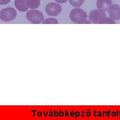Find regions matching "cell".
Returning a JSON list of instances; mask_svg holds the SVG:
<instances>
[{
    "instance_id": "5",
    "label": "cell",
    "mask_w": 120,
    "mask_h": 120,
    "mask_svg": "<svg viewBox=\"0 0 120 120\" xmlns=\"http://www.w3.org/2000/svg\"><path fill=\"white\" fill-rule=\"evenodd\" d=\"M104 17H105V11L104 10L100 9H94L89 14V20L93 23H99Z\"/></svg>"
},
{
    "instance_id": "14",
    "label": "cell",
    "mask_w": 120,
    "mask_h": 120,
    "mask_svg": "<svg viewBox=\"0 0 120 120\" xmlns=\"http://www.w3.org/2000/svg\"><path fill=\"white\" fill-rule=\"evenodd\" d=\"M55 1H56L57 3H58V4H65V3H66L68 0H55Z\"/></svg>"
},
{
    "instance_id": "8",
    "label": "cell",
    "mask_w": 120,
    "mask_h": 120,
    "mask_svg": "<svg viewBox=\"0 0 120 120\" xmlns=\"http://www.w3.org/2000/svg\"><path fill=\"white\" fill-rule=\"evenodd\" d=\"M14 4L16 9L19 11H26L29 9L26 3V0H15Z\"/></svg>"
},
{
    "instance_id": "4",
    "label": "cell",
    "mask_w": 120,
    "mask_h": 120,
    "mask_svg": "<svg viewBox=\"0 0 120 120\" xmlns=\"http://www.w3.org/2000/svg\"><path fill=\"white\" fill-rule=\"evenodd\" d=\"M61 10L62 8L61 5L54 2L49 3L45 7V12L49 16H57L60 15Z\"/></svg>"
},
{
    "instance_id": "12",
    "label": "cell",
    "mask_w": 120,
    "mask_h": 120,
    "mask_svg": "<svg viewBox=\"0 0 120 120\" xmlns=\"http://www.w3.org/2000/svg\"><path fill=\"white\" fill-rule=\"evenodd\" d=\"M115 22L113 20L112 17L109 18V17H104L103 18H102L99 23H114Z\"/></svg>"
},
{
    "instance_id": "7",
    "label": "cell",
    "mask_w": 120,
    "mask_h": 120,
    "mask_svg": "<svg viewBox=\"0 0 120 120\" xmlns=\"http://www.w3.org/2000/svg\"><path fill=\"white\" fill-rule=\"evenodd\" d=\"M112 5V0H97V3H96L98 9H100L104 11L107 10Z\"/></svg>"
},
{
    "instance_id": "10",
    "label": "cell",
    "mask_w": 120,
    "mask_h": 120,
    "mask_svg": "<svg viewBox=\"0 0 120 120\" xmlns=\"http://www.w3.org/2000/svg\"><path fill=\"white\" fill-rule=\"evenodd\" d=\"M69 4L73 7L79 8L83 5L85 0H69Z\"/></svg>"
},
{
    "instance_id": "3",
    "label": "cell",
    "mask_w": 120,
    "mask_h": 120,
    "mask_svg": "<svg viewBox=\"0 0 120 120\" xmlns=\"http://www.w3.org/2000/svg\"><path fill=\"white\" fill-rule=\"evenodd\" d=\"M17 12L12 8L3 9L0 11V19L3 22H11L15 18Z\"/></svg>"
},
{
    "instance_id": "2",
    "label": "cell",
    "mask_w": 120,
    "mask_h": 120,
    "mask_svg": "<svg viewBox=\"0 0 120 120\" xmlns=\"http://www.w3.org/2000/svg\"><path fill=\"white\" fill-rule=\"evenodd\" d=\"M27 20L34 24H39L44 20L43 13L37 9H31L26 14Z\"/></svg>"
},
{
    "instance_id": "1",
    "label": "cell",
    "mask_w": 120,
    "mask_h": 120,
    "mask_svg": "<svg viewBox=\"0 0 120 120\" xmlns=\"http://www.w3.org/2000/svg\"><path fill=\"white\" fill-rule=\"evenodd\" d=\"M69 17L71 21L74 23L82 24L86 23H90L87 22V14L84 10L79 8H75L73 9L69 13Z\"/></svg>"
},
{
    "instance_id": "9",
    "label": "cell",
    "mask_w": 120,
    "mask_h": 120,
    "mask_svg": "<svg viewBox=\"0 0 120 120\" xmlns=\"http://www.w3.org/2000/svg\"><path fill=\"white\" fill-rule=\"evenodd\" d=\"M41 0H26L28 8L31 9H36L40 5Z\"/></svg>"
},
{
    "instance_id": "11",
    "label": "cell",
    "mask_w": 120,
    "mask_h": 120,
    "mask_svg": "<svg viewBox=\"0 0 120 120\" xmlns=\"http://www.w3.org/2000/svg\"><path fill=\"white\" fill-rule=\"evenodd\" d=\"M42 23L43 24H57L58 21L56 18L50 17V18H47V19H44Z\"/></svg>"
},
{
    "instance_id": "6",
    "label": "cell",
    "mask_w": 120,
    "mask_h": 120,
    "mask_svg": "<svg viewBox=\"0 0 120 120\" xmlns=\"http://www.w3.org/2000/svg\"><path fill=\"white\" fill-rule=\"evenodd\" d=\"M109 15L113 19L119 20L120 19V7L117 4L112 5L109 9Z\"/></svg>"
},
{
    "instance_id": "13",
    "label": "cell",
    "mask_w": 120,
    "mask_h": 120,
    "mask_svg": "<svg viewBox=\"0 0 120 120\" xmlns=\"http://www.w3.org/2000/svg\"><path fill=\"white\" fill-rule=\"evenodd\" d=\"M11 0H0V5H6L10 2Z\"/></svg>"
}]
</instances>
